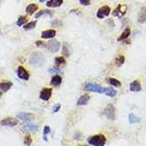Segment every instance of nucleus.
I'll return each instance as SVG.
<instances>
[{"instance_id":"obj_34","label":"nucleus","mask_w":146,"mask_h":146,"mask_svg":"<svg viewBox=\"0 0 146 146\" xmlns=\"http://www.w3.org/2000/svg\"><path fill=\"white\" fill-rule=\"evenodd\" d=\"M60 109H61V105H60V104H57V105L53 106L52 112H53V113H57V112H59V111H60Z\"/></svg>"},{"instance_id":"obj_29","label":"nucleus","mask_w":146,"mask_h":146,"mask_svg":"<svg viewBox=\"0 0 146 146\" xmlns=\"http://www.w3.org/2000/svg\"><path fill=\"white\" fill-rule=\"evenodd\" d=\"M27 21H28V17L26 16H21L18 18V21H17V26H25V25L27 24Z\"/></svg>"},{"instance_id":"obj_28","label":"nucleus","mask_w":146,"mask_h":146,"mask_svg":"<svg viewBox=\"0 0 146 146\" xmlns=\"http://www.w3.org/2000/svg\"><path fill=\"white\" fill-rule=\"evenodd\" d=\"M35 26H36V21H30V23H28V24L25 25L24 29H25V30H31V29L35 28Z\"/></svg>"},{"instance_id":"obj_22","label":"nucleus","mask_w":146,"mask_h":146,"mask_svg":"<svg viewBox=\"0 0 146 146\" xmlns=\"http://www.w3.org/2000/svg\"><path fill=\"white\" fill-rule=\"evenodd\" d=\"M104 94H106L108 97H115L116 91L109 86V88H105V89H104Z\"/></svg>"},{"instance_id":"obj_13","label":"nucleus","mask_w":146,"mask_h":146,"mask_svg":"<svg viewBox=\"0 0 146 146\" xmlns=\"http://www.w3.org/2000/svg\"><path fill=\"white\" fill-rule=\"evenodd\" d=\"M130 91L131 92H140L142 90V86H141V82L139 80H134L130 83Z\"/></svg>"},{"instance_id":"obj_14","label":"nucleus","mask_w":146,"mask_h":146,"mask_svg":"<svg viewBox=\"0 0 146 146\" xmlns=\"http://www.w3.org/2000/svg\"><path fill=\"white\" fill-rule=\"evenodd\" d=\"M23 128H25L26 130H29V131H31V132H37L38 131V126L37 125H34L32 123H25L24 125H23Z\"/></svg>"},{"instance_id":"obj_33","label":"nucleus","mask_w":146,"mask_h":146,"mask_svg":"<svg viewBox=\"0 0 146 146\" xmlns=\"http://www.w3.org/2000/svg\"><path fill=\"white\" fill-rule=\"evenodd\" d=\"M49 72H50V73L62 74V70L60 68H58V67H51V68H49Z\"/></svg>"},{"instance_id":"obj_20","label":"nucleus","mask_w":146,"mask_h":146,"mask_svg":"<svg viewBox=\"0 0 146 146\" xmlns=\"http://www.w3.org/2000/svg\"><path fill=\"white\" fill-rule=\"evenodd\" d=\"M51 85H54V86H59V85L62 83V77L60 75H54L52 78H51V81H50Z\"/></svg>"},{"instance_id":"obj_27","label":"nucleus","mask_w":146,"mask_h":146,"mask_svg":"<svg viewBox=\"0 0 146 146\" xmlns=\"http://www.w3.org/2000/svg\"><path fill=\"white\" fill-rule=\"evenodd\" d=\"M124 63H125V57H124L123 54H121V56H117V57H116V59H115V65L119 67V66H122Z\"/></svg>"},{"instance_id":"obj_31","label":"nucleus","mask_w":146,"mask_h":146,"mask_svg":"<svg viewBox=\"0 0 146 146\" xmlns=\"http://www.w3.org/2000/svg\"><path fill=\"white\" fill-rule=\"evenodd\" d=\"M50 132V127L49 126H45L44 127V137H43V139H44V141H46L47 142V134Z\"/></svg>"},{"instance_id":"obj_18","label":"nucleus","mask_w":146,"mask_h":146,"mask_svg":"<svg viewBox=\"0 0 146 146\" xmlns=\"http://www.w3.org/2000/svg\"><path fill=\"white\" fill-rule=\"evenodd\" d=\"M138 21L140 24H144L146 23V7L145 8H142V10L140 11L138 15Z\"/></svg>"},{"instance_id":"obj_5","label":"nucleus","mask_w":146,"mask_h":146,"mask_svg":"<svg viewBox=\"0 0 146 146\" xmlns=\"http://www.w3.org/2000/svg\"><path fill=\"white\" fill-rule=\"evenodd\" d=\"M46 48L48 49L49 51H51V52H57L59 51V49L61 47V44H60V42L57 41V40H51V41H49L46 46H45Z\"/></svg>"},{"instance_id":"obj_36","label":"nucleus","mask_w":146,"mask_h":146,"mask_svg":"<svg viewBox=\"0 0 146 146\" xmlns=\"http://www.w3.org/2000/svg\"><path fill=\"white\" fill-rule=\"evenodd\" d=\"M35 45L38 46V47H42V46L45 47V46H46V44H44V42H42V41H36L35 42Z\"/></svg>"},{"instance_id":"obj_39","label":"nucleus","mask_w":146,"mask_h":146,"mask_svg":"<svg viewBox=\"0 0 146 146\" xmlns=\"http://www.w3.org/2000/svg\"><path fill=\"white\" fill-rule=\"evenodd\" d=\"M1 96H2V93H1V92H0V97H1Z\"/></svg>"},{"instance_id":"obj_35","label":"nucleus","mask_w":146,"mask_h":146,"mask_svg":"<svg viewBox=\"0 0 146 146\" xmlns=\"http://www.w3.org/2000/svg\"><path fill=\"white\" fill-rule=\"evenodd\" d=\"M79 2L81 5H84V7H88L91 4V0H79Z\"/></svg>"},{"instance_id":"obj_32","label":"nucleus","mask_w":146,"mask_h":146,"mask_svg":"<svg viewBox=\"0 0 146 146\" xmlns=\"http://www.w3.org/2000/svg\"><path fill=\"white\" fill-rule=\"evenodd\" d=\"M63 53H64L65 56H69L70 54L69 48L67 49V44H63Z\"/></svg>"},{"instance_id":"obj_16","label":"nucleus","mask_w":146,"mask_h":146,"mask_svg":"<svg viewBox=\"0 0 146 146\" xmlns=\"http://www.w3.org/2000/svg\"><path fill=\"white\" fill-rule=\"evenodd\" d=\"M130 33H131V30H130V28L128 27V28H126L124 31H123V33L119 35V37L117 38L118 42H123V41H126L128 37L130 36Z\"/></svg>"},{"instance_id":"obj_1","label":"nucleus","mask_w":146,"mask_h":146,"mask_svg":"<svg viewBox=\"0 0 146 146\" xmlns=\"http://www.w3.org/2000/svg\"><path fill=\"white\" fill-rule=\"evenodd\" d=\"M45 56L42 52H33L29 58V63L35 67H41L45 64Z\"/></svg>"},{"instance_id":"obj_23","label":"nucleus","mask_w":146,"mask_h":146,"mask_svg":"<svg viewBox=\"0 0 146 146\" xmlns=\"http://www.w3.org/2000/svg\"><path fill=\"white\" fill-rule=\"evenodd\" d=\"M128 122H129V124H137V123H140V117L130 112V113L128 114Z\"/></svg>"},{"instance_id":"obj_21","label":"nucleus","mask_w":146,"mask_h":146,"mask_svg":"<svg viewBox=\"0 0 146 146\" xmlns=\"http://www.w3.org/2000/svg\"><path fill=\"white\" fill-rule=\"evenodd\" d=\"M13 83L12 82H0V91H2V92H8L9 90L12 88Z\"/></svg>"},{"instance_id":"obj_26","label":"nucleus","mask_w":146,"mask_h":146,"mask_svg":"<svg viewBox=\"0 0 146 146\" xmlns=\"http://www.w3.org/2000/svg\"><path fill=\"white\" fill-rule=\"evenodd\" d=\"M54 63H56L57 66L61 67V66H64L66 64V60H65L64 57H57L54 59Z\"/></svg>"},{"instance_id":"obj_10","label":"nucleus","mask_w":146,"mask_h":146,"mask_svg":"<svg viewBox=\"0 0 146 146\" xmlns=\"http://www.w3.org/2000/svg\"><path fill=\"white\" fill-rule=\"evenodd\" d=\"M0 124L2 126H9V127H14L18 124V119L14 117H5L4 119H2Z\"/></svg>"},{"instance_id":"obj_38","label":"nucleus","mask_w":146,"mask_h":146,"mask_svg":"<svg viewBox=\"0 0 146 146\" xmlns=\"http://www.w3.org/2000/svg\"><path fill=\"white\" fill-rule=\"evenodd\" d=\"M38 1H40V2H45L46 0H38Z\"/></svg>"},{"instance_id":"obj_30","label":"nucleus","mask_w":146,"mask_h":146,"mask_svg":"<svg viewBox=\"0 0 146 146\" xmlns=\"http://www.w3.org/2000/svg\"><path fill=\"white\" fill-rule=\"evenodd\" d=\"M24 143L26 146H31V144H32V139H31V137H30V135H26L24 140Z\"/></svg>"},{"instance_id":"obj_6","label":"nucleus","mask_w":146,"mask_h":146,"mask_svg":"<svg viewBox=\"0 0 146 146\" xmlns=\"http://www.w3.org/2000/svg\"><path fill=\"white\" fill-rule=\"evenodd\" d=\"M110 13H111V9H110V7H108V5H102V8L98 9L96 16H97V18L102 19V18H105V17L109 16Z\"/></svg>"},{"instance_id":"obj_3","label":"nucleus","mask_w":146,"mask_h":146,"mask_svg":"<svg viewBox=\"0 0 146 146\" xmlns=\"http://www.w3.org/2000/svg\"><path fill=\"white\" fill-rule=\"evenodd\" d=\"M83 89H84L85 91H88V92H96V93L102 94L105 88H102V85L96 84V83H91V82H89V83H85Z\"/></svg>"},{"instance_id":"obj_2","label":"nucleus","mask_w":146,"mask_h":146,"mask_svg":"<svg viewBox=\"0 0 146 146\" xmlns=\"http://www.w3.org/2000/svg\"><path fill=\"white\" fill-rule=\"evenodd\" d=\"M88 143L92 146H105L107 143V138L104 134H95L88 139Z\"/></svg>"},{"instance_id":"obj_8","label":"nucleus","mask_w":146,"mask_h":146,"mask_svg":"<svg viewBox=\"0 0 146 146\" xmlns=\"http://www.w3.org/2000/svg\"><path fill=\"white\" fill-rule=\"evenodd\" d=\"M51 95H52V90L49 89V88H44L41 91V93H40V98H41L42 100L47 102V100L50 99Z\"/></svg>"},{"instance_id":"obj_37","label":"nucleus","mask_w":146,"mask_h":146,"mask_svg":"<svg viewBox=\"0 0 146 146\" xmlns=\"http://www.w3.org/2000/svg\"><path fill=\"white\" fill-rule=\"evenodd\" d=\"M51 25L54 26V27H59V26H61V21H53L52 23H51Z\"/></svg>"},{"instance_id":"obj_24","label":"nucleus","mask_w":146,"mask_h":146,"mask_svg":"<svg viewBox=\"0 0 146 146\" xmlns=\"http://www.w3.org/2000/svg\"><path fill=\"white\" fill-rule=\"evenodd\" d=\"M108 82L112 86H115V88H121L122 86V82L119 81V80H117V79H115V78H109Z\"/></svg>"},{"instance_id":"obj_19","label":"nucleus","mask_w":146,"mask_h":146,"mask_svg":"<svg viewBox=\"0 0 146 146\" xmlns=\"http://www.w3.org/2000/svg\"><path fill=\"white\" fill-rule=\"evenodd\" d=\"M89 100H90V95L89 94H84V95H82L81 97L78 99L77 105L78 106H84L89 102Z\"/></svg>"},{"instance_id":"obj_15","label":"nucleus","mask_w":146,"mask_h":146,"mask_svg":"<svg viewBox=\"0 0 146 146\" xmlns=\"http://www.w3.org/2000/svg\"><path fill=\"white\" fill-rule=\"evenodd\" d=\"M63 4V0H48L46 2V5L48 8H58Z\"/></svg>"},{"instance_id":"obj_40","label":"nucleus","mask_w":146,"mask_h":146,"mask_svg":"<svg viewBox=\"0 0 146 146\" xmlns=\"http://www.w3.org/2000/svg\"><path fill=\"white\" fill-rule=\"evenodd\" d=\"M0 1H1V0H0Z\"/></svg>"},{"instance_id":"obj_25","label":"nucleus","mask_w":146,"mask_h":146,"mask_svg":"<svg viewBox=\"0 0 146 146\" xmlns=\"http://www.w3.org/2000/svg\"><path fill=\"white\" fill-rule=\"evenodd\" d=\"M44 15H48V16H52V12L51 11H49V10H42V11H40V12H37L36 14H35V17L36 18H40V17L44 16Z\"/></svg>"},{"instance_id":"obj_17","label":"nucleus","mask_w":146,"mask_h":146,"mask_svg":"<svg viewBox=\"0 0 146 146\" xmlns=\"http://www.w3.org/2000/svg\"><path fill=\"white\" fill-rule=\"evenodd\" d=\"M37 10H38V7H37V4L31 3V4H29L28 7L26 8V12H27V14H29V15H33L34 13L36 12Z\"/></svg>"},{"instance_id":"obj_11","label":"nucleus","mask_w":146,"mask_h":146,"mask_svg":"<svg viewBox=\"0 0 146 146\" xmlns=\"http://www.w3.org/2000/svg\"><path fill=\"white\" fill-rule=\"evenodd\" d=\"M17 117L19 119H23L24 122H30L34 118V115L32 113H27V112H19L17 113Z\"/></svg>"},{"instance_id":"obj_7","label":"nucleus","mask_w":146,"mask_h":146,"mask_svg":"<svg viewBox=\"0 0 146 146\" xmlns=\"http://www.w3.org/2000/svg\"><path fill=\"white\" fill-rule=\"evenodd\" d=\"M17 76L21 80H29L30 78V74L28 70H26V68H24L23 66H18L17 67Z\"/></svg>"},{"instance_id":"obj_12","label":"nucleus","mask_w":146,"mask_h":146,"mask_svg":"<svg viewBox=\"0 0 146 146\" xmlns=\"http://www.w3.org/2000/svg\"><path fill=\"white\" fill-rule=\"evenodd\" d=\"M57 34V31L53 30V29H48V30H45L43 31L41 34L42 38H53Z\"/></svg>"},{"instance_id":"obj_4","label":"nucleus","mask_w":146,"mask_h":146,"mask_svg":"<svg viewBox=\"0 0 146 146\" xmlns=\"http://www.w3.org/2000/svg\"><path fill=\"white\" fill-rule=\"evenodd\" d=\"M102 113H104V115H105L108 119L114 121V119L116 118V116H115V108H114V106L111 105V104L107 105V107L105 108V110H104Z\"/></svg>"},{"instance_id":"obj_9","label":"nucleus","mask_w":146,"mask_h":146,"mask_svg":"<svg viewBox=\"0 0 146 146\" xmlns=\"http://www.w3.org/2000/svg\"><path fill=\"white\" fill-rule=\"evenodd\" d=\"M126 12H127V7L126 5H122V4H118L112 14H113V16L123 17L126 14Z\"/></svg>"}]
</instances>
